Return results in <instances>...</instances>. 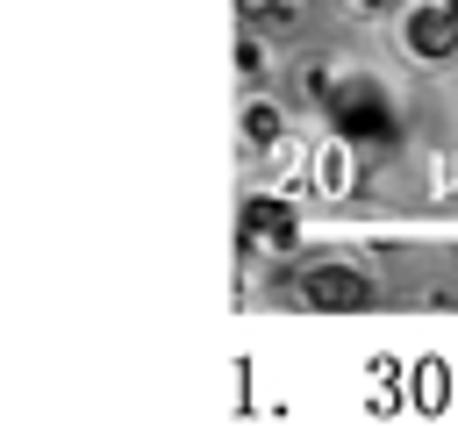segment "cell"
<instances>
[{"instance_id": "6da1fadb", "label": "cell", "mask_w": 458, "mask_h": 429, "mask_svg": "<svg viewBox=\"0 0 458 429\" xmlns=\"http://www.w3.org/2000/svg\"><path fill=\"white\" fill-rule=\"evenodd\" d=\"M301 293H308V307H329V315H358V307L372 300V286H365L358 272H344V265H315V272L301 279Z\"/></svg>"}, {"instance_id": "7a4b0ae2", "label": "cell", "mask_w": 458, "mask_h": 429, "mask_svg": "<svg viewBox=\"0 0 458 429\" xmlns=\"http://www.w3.org/2000/svg\"><path fill=\"white\" fill-rule=\"evenodd\" d=\"M408 50H415V57H451V50H458V14L415 7V14H408Z\"/></svg>"}, {"instance_id": "3957f363", "label": "cell", "mask_w": 458, "mask_h": 429, "mask_svg": "<svg viewBox=\"0 0 458 429\" xmlns=\"http://www.w3.org/2000/svg\"><path fill=\"white\" fill-rule=\"evenodd\" d=\"M243 229H250V243H293V207L286 200H250V214H243Z\"/></svg>"}, {"instance_id": "277c9868", "label": "cell", "mask_w": 458, "mask_h": 429, "mask_svg": "<svg viewBox=\"0 0 458 429\" xmlns=\"http://www.w3.org/2000/svg\"><path fill=\"white\" fill-rule=\"evenodd\" d=\"M243 129H250V143H272V136H279V114H272V107H250Z\"/></svg>"}, {"instance_id": "5b68a950", "label": "cell", "mask_w": 458, "mask_h": 429, "mask_svg": "<svg viewBox=\"0 0 458 429\" xmlns=\"http://www.w3.org/2000/svg\"><path fill=\"white\" fill-rule=\"evenodd\" d=\"M315 179L336 193V186H344V157H336V150H322V157H315Z\"/></svg>"}, {"instance_id": "8992f818", "label": "cell", "mask_w": 458, "mask_h": 429, "mask_svg": "<svg viewBox=\"0 0 458 429\" xmlns=\"http://www.w3.org/2000/svg\"><path fill=\"white\" fill-rule=\"evenodd\" d=\"M437 7H444V14H458V0H437Z\"/></svg>"}, {"instance_id": "52a82bcc", "label": "cell", "mask_w": 458, "mask_h": 429, "mask_svg": "<svg viewBox=\"0 0 458 429\" xmlns=\"http://www.w3.org/2000/svg\"><path fill=\"white\" fill-rule=\"evenodd\" d=\"M358 7H386V0H358Z\"/></svg>"}]
</instances>
